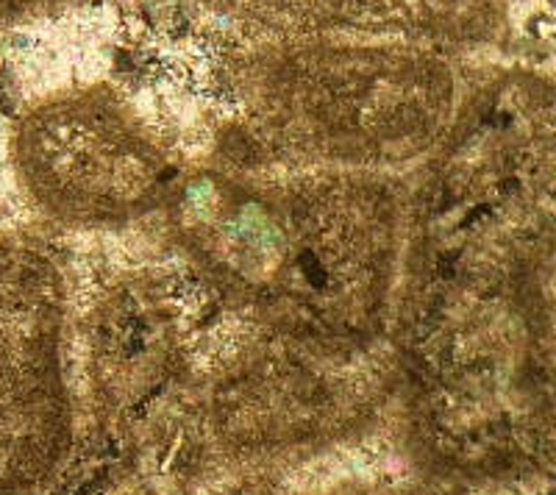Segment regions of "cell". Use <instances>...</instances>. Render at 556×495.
I'll return each mask as SVG.
<instances>
[{"instance_id": "cell-1", "label": "cell", "mask_w": 556, "mask_h": 495, "mask_svg": "<svg viewBox=\"0 0 556 495\" xmlns=\"http://www.w3.org/2000/svg\"><path fill=\"white\" fill-rule=\"evenodd\" d=\"M406 212L390 340L409 452L513 482L554 452V89L504 73L456 106Z\"/></svg>"}, {"instance_id": "cell-2", "label": "cell", "mask_w": 556, "mask_h": 495, "mask_svg": "<svg viewBox=\"0 0 556 495\" xmlns=\"http://www.w3.org/2000/svg\"><path fill=\"white\" fill-rule=\"evenodd\" d=\"M167 204L192 265L265 337L340 356L392 348L406 206L390 178L195 173Z\"/></svg>"}, {"instance_id": "cell-3", "label": "cell", "mask_w": 556, "mask_h": 495, "mask_svg": "<svg viewBox=\"0 0 556 495\" xmlns=\"http://www.w3.org/2000/svg\"><path fill=\"white\" fill-rule=\"evenodd\" d=\"M253 140L292 165L365 170L429 156L456 112L448 62L417 45L270 42L240 67Z\"/></svg>"}, {"instance_id": "cell-4", "label": "cell", "mask_w": 556, "mask_h": 495, "mask_svg": "<svg viewBox=\"0 0 556 495\" xmlns=\"http://www.w3.org/2000/svg\"><path fill=\"white\" fill-rule=\"evenodd\" d=\"M395 395L392 348L340 356L262 334L212 381L206 423L235 462H287L356 440Z\"/></svg>"}, {"instance_id": "cell-5", "label": "cell", "mask_w": 556, "mask_h": 495, "mask_svg": "<svg viewBox=\"0 0 556 495\" xmlns=\"http://www.w3.org/2000/svg\"><path fill=\"white\" fill-rule=\"evenodd\" d=\"M12 162L31 204L76 229H121L173 192L165 151L131 109L103 89L31 109L14 128Z\"/></svg>"}, {"instance_id": "cell-6", "label": "cell", "mask_w": 556, "mask_h": 495, "mask_svg": "<svg viewBox=\"0 0 556 495\" xmlns=\"http://www.w3.org/2000/svg\"><path fill=\"white\" fill-rule=\"evenodd\" d=\"M67 287L56 254L0 234V495H37L73 445Z\"/></svg>"}, {"instance_id": "cell-7", "label": "cell", "mask_w": 556, "mask_h": 495, "mask_svg": "<svg viewBox=\"0 0 556 495\" xmlns=\"http://www.w3.org/2000/svg\"><path fill=\"white\" fill-rule=\"evenodd\" d=\"M270 42L395 37L409 45L484 42L498 28L501 0H203Z\"/></svg>"}, {"instance_id": "cell-8", "label": "cell", "mask_w": 556, "mask_h": 495, "mask_svg": "<svg viewBox=\"0 0 556 495\" xmlns=\"http://www.w3.org/2000/svg\"><path fill=\"white\" fill-rule=\"evenodd\" d=\"M92 348L112 390L156 379L181 354V306L156 281H126L96 309Z\"/></svg>"}, {"instance_id": "cell-9", "label": "cell", "mask_w": 556, "mask_h": 495, "mask_svg": "<svg viewBox=\"0 0 556 495\" xmlns=\"http://www.w3.org/2000/svg\"><path fill=\"white\" fill-rule=\"evenodd\" d=\"M76 3H84V0H0V28L20 23V20L37 17V14L76 7Z\"/></svg>"}, {"instance_id": "cell-10", "label": "cell", "mask_w": 556, "mask_h": 495, "mask_svg": "<svg viewBox=\"0 0 556 495\" xmlns=\"http://www.w3.org/2000/svg\"><path fill=\"white\" fill-rule=\"evenodd\" d=\"M337 495H437V493H420V490H356V493H337Z\"/></svg>"}]
</instances>
